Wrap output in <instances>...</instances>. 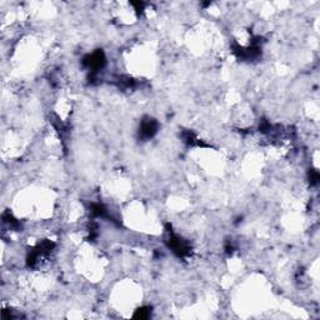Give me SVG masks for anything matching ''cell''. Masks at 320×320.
<instances>
[{
  "instance_id": "obj_1",
  "label": "cell",
  "mask_w": 320,
  "mask_h": 320,
  "mask_svg": "<svg viewBox=\"0 0 320 320\" xmlns=\"http://www.w3.org/2000/svg\"><path fill=\"white\" fill-rule=\"evenodd\" d=\"M105 55L101 50H97L92 55H87L83 59V64L89 69H92V72H97L98 69H101L105 65Z\"/></svg>"
},
{
  "instance_id": "obj_2",
  "label": "cell",
  "mask_w": 320,
  "mask_h": 320,
  "mask_svg": "<svg viewBox=\"0 0 320 320\" xmlns=\"http://www.w3.org/2000/svg\"><path fill=\"white\" fill-rule=\"evenodd\" d=\"M169 246L173 249L174 253L179 256H187L190 253L189 245L184 242L183 239H180L179 237L174 235L173 233H170L169 237Z\"/></svg>"
},
{
  "instance_id": "obj_3",
  "label": "cell",
  "mask_w": 320,
  "mask_h": 320,
  "mask_svg": "<svg viewBox=\"0 0 320 320\" xmlns=\"http://www.w3.org/2000/svg\"><path fill=\"white\" fill-rule=\"evenodd\" d=\"M158 131V122L151 118H145L142 122L140 125V135L144 139H149V138L154 137Z\"/></svg>"
},
{
  "instance_id": "obj_4",
  "label": "cell",
  "mask_w": 320,
  "mask_h": 320,
  "mask_svg": "<svg viewBox=\"0 0 320 320\" xmlns=\"http://www.w3.org/2000/svg\"><path fill=\"white\" fill-rule=\"evenodd\" d=\"M150 308H142V309L137 310V313L134 314V318H137V319H147V318L150 317Z\"/></svg>"
},
{
  "instance_id": "obj_5",
  "label": "cell",
  "mask_w": 320,
  "mask_h": 320,
  "mask_svg": "<svg viewBox=\"0 0 320 320\" xmlns=\"http://www.w3.org/2000/svg\"><path fill=\"white\" fill-rule=\"evenodd\" d=\"M309 178H310V183L314 184V185L319 183V174H318L317 172H310Z\"/></svg>"
}]
</instances>
